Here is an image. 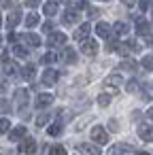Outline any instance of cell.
Returning a JSON list of instances; mask_svg holds the SVG:
<instances>
[{
	"mask_svg": "<svg viewBox=\"0 0 153 155\" xmlns=\"http://www.w3.org/2000/svg\"><path fill=\"white\" fill-rule=\"evenodd\" d=\"M104 2H106V0H104Z\"/></svg>",
	"mask_w": 153,
	"mask_h": 155,
	"instance_id": "obj_51",
	"label": "cell"
},
{
	"mask_svg": "<svg viewBox=\"0 0 153 155\" xmlns=\"http://www.w3.org/2000/svg\"><path fill=\"white\" fill-rule=\"evenodd\" d=\"M96 34H98L100 38H108V36H111V26H108L106 21H98V26H96Z\"/></svg>",
	"mask_w": 153,
	"mask_h": 155,
	"instance_id": "obj_10",
	"label": "cell"
},
{
	"mask_svg": "<svg viewBox=\"0 0 153 155\" xmlns=\"http://www.w3.org/2000/svg\"><path fill=\"white\" fill-rule=\"evenodd\" d=\"M151 5H153V0H140V2H138L140 11H149V9H151Z\"/></svg>",
	"mask_w": 153,
	"mask_h": 155,
	"instance_id": "obj_34",
	"label": "cell"
},
{
	"mask_svg": "<svg viewBox=\"0 0 153 155\" xmlns=\"http://www.w3.org/2000/svg\"><path fill=\"white\" fill-rule=\"evenodd\" d=\"M51 102H53V96H51V94H41V96L36 98V106H38V108H47Z\"/></svg>",
	"mask_w": 153,
	"mask_h": 155,
	"instance_id": "obj_14",
	"label": "cell"
},
{
	"mask_svg": "<svg viewBox=\"0 0 153 155\" xmlns=\"http://www.w3.org/2000/svg\"><path fill=\"white\" fill-rule=\"evenodd\" d=\"M77 149H79V153H83V155H100V147L89 144V142H81Z\"/></svg>",
	"mask_w": 153,
	"mask_h": 155,
	"instance_id": "obj_7",
	"label": "cell"
},
{
	"mask_svg": "<svg viewBox=\"0 0 153 155\" xmlns=\"http://www.w3.org/2000/svg\"><path fill=\"white\" fill-rule=\"evenodd\" d=\"M15 102H17V106H24L28 102V91L26 89H17L15 91Z\"/></svg>",
	"mask_w": 153,
	"mask_h": 155,
	"instance_id": "obj_18",
	"label": "cell"
},
{
	"mask_svg": "<svg viewBox=\"0 0 153 155\" xmlns=\"http://www.w3.org/2000/svg\"><path fill=\"white\" fill-rule=\"evenodd\" d=\"M149 45H151V47H153V36H149Z\"/></svg>",
	"mask_w": 153,
	"mask_h": 155,
	"instance_id": "obj_47",
	"label": "cell"
},
{
	"mask_svg": "<svg viewBox=\"0 0 153 155\" xmlns=\"http://www.w3.org/2000/svg\"><path fill=\"white\" fill-rule=\"evenodd\" d=\"M43 13H45L47 17H53V15L58 13V0H47L45 7H43Z\"/></svg>",
	"mask_w": 153,
	"mask_h": 155,
	"instance_id": "obj_11",
	"label": "cell"
},
{
	"mask_svg": "<svg viewBox=\"0 0 153 155\" xmlns=\"http://www.w3.org/2000/svg\"><path fill=\"white\" fill-rule=\"evenodd\" d=\"M70 2V7L75 9V11H79V9H85L87 7V0H68Z\"/></svg>",
	"mask_w": 153,
	"mask_h": 155,
	"instance_id": "obj_25",
	"label": "cell"
},
{
	"mask_svg": "<svg viewBox=\"0 0 153 155\" xmlns=\"http://www.w3.org/2000/svg\"><path fill=\"white\" fill-rule=\"evenodd\" d=\"M47 45L49 47H62V45H66V34L64 32H51L49 38H47Z\"/></svg>",
	"mask_w": 153,
	"mask_h": 155,
	"instance_id": "obj_2",
	"label": "cell"
},
{
	"mask_svg": "<svg viewBox=\"0 0 153 155\" xmlns=\"http://www.w3.org/2000/svg\"><path fill=\"white\" fill-rule=\"evenodd\" d=\"M11 7V0H0V9H9Z\"/></svg>",
	"mask_w": 153,
	"mask_h": 155,
	"instance_id": "obj_41",
	"label": "cell"
},
{
	"mask_svg": "<svg viewBox=\"0 0 153 155\" xmlns=\"http://www.w3.org/2000/svg\"><path fill=\"white\" fill-rule=\"evenodd\" d=\"M58 77H60V72L58 70H51V68H47L45 72H43V85H55V81H58Z\"/></svg>",
	"mask_w": 153,
	"mask_h": 155,
	"instance_id": "obj_6",
	"label": "cell"
},
{
	"mask_svg": "<svg viewBox=\"0 0 153 155\" xmlns=\"http://www.w3.org/2000/svg\"><path fill=\"white\" fill-rule=\"evenodd\" d=\"M113 30H115V34H128V24H123V21H115Z\"/></svg>",
	"mask_w": 153,
	"mask_h": 155,
	"instance_id": "obj_20",
	"label": "cell"
},
{
	"mask_svg": "<svg viewBox=\"0 0 153 155\" xmlns=\"http://www.w3.org/2000/svg\"><path fill=\"white\" fill-rule=\"evenodd\" d=\"M24 41H26L30 47H38V45H41V36H38V34H34V32L24 34Z\"/></svg>",
	"mask_w": 153,
	"mask_h": 155,
	"instance_id": "obj_17",
	"label": "cell"
},
{
	"mask_svg": "<svg viewBox=\"0 0 153 155\" xmlns=\"http://www.w3.org/2000/svg\"><path fill=\"white\" fill-rule=\"evenodd\" d=\"M91 140L98 142V144H106V142H108L106 130H104L102 125H94V127H91Z\"/></svg>",
	"mask_w": 153,
	"mask_h": 155,
	"instance_id": "obj_1",
	"label": "cell"
},
{
	"mask_svg": "<svg viewBox=\"0 0 153 155\" xmlns=\"http://www.w3.org/2000/svg\"><path fill=\"white\" fill-rule=\"evenodd\" d=\"M2 70H5V74H15L17 72V66H15V62H5V66H2Z\"/></svg>",
	"mask_w": 153,
	"mask_h": 155,
	"instance_id": "obj_22",
	"label": "cell"
},
{
	"mask_svg": "<svg viewBox=\"0 0 153 155\" xmlns=\"http://www.w3.org/2000/svg\"><path fill=\"white\" fill-rule=\"evenodd\" d=\"M62 60H64L66 64H75V62H77V51L70 49V47H66L64 53H62Z\"/></svg>",
	"mask_w": 153,
	"mask_h": 155,
	"instance_id": "obj_16",
	"label": "cell"
},
{
	"mask_svg": "<svg viewBox=\"0 0 153 155\" xmlns=\"http://www.w3.org/2000/svg\"><path fill=\"white\" fill-rule=\"evenodd\" d=\"M136 66H138V64H136L134 60H123V62H121V68H125V70H132V72L136 70Z\"/></svg>",
	"mask_w": 153,
	"mask_h": 155,
	"instance_id": "obj_31",
	"label": "cell"
},
{
	"mask_svg": "<svg viewBox=\"0 0 153 155\" xmlns=\"http://www.w3.org/2000/svg\"><path fill=\"white\" fill-rule=\"evenodd\" d=\"M140 64H142V68H145V70H153V55H145Z\"/></svg>",
	"mask_w": 153,
	"mask_h": 155,
	"instance_id": "obj_29",
	"label": "cell"
},
{
	"mask_svg": "<svg viewBox=\"0 0 153 155\" xmlns=\"http://www.w3.org/2000/svg\"><path fill=\"white\" fill-rule=\"evenodd\" d=\"M98 104H100V106H108V104H111V96H108V94H100V96H98Z\"/></svg>",
	"mask_w": 153,
	"mask_h": 155,
	"instance_id": "obj_33",
	"label": "cell"
},
{
	"mask_svg": "<svg viewBox=\"0 0 153 155\" xmlns=\"http://www.w3.org/2000/svg\"><path fill=\"white\" fill-rule=\"evenodd\" d=\"M43 32L51 34V32H53V24H51V21H45V24H43Z\"/></svg>",
	"mask_w": 153,
	"mask_h": 155,
	"instance_id": "obj_37",
	"label": "cell"
},
{
	"mask_svg": "<svg viewBox=\"0 0 153 155\" xmlns=\"http://www.w3.org/2000/svg\"><path fill=\"white\" fill-rule=\"evenodd\" d=\"M9 138H11V140H24V138H26V127H24V125L13 127L11 134H9Z\"/></svg>",
	"mask_w": 153,
	"mask_h": 155,
	"instance_id": "obj_15",
	"label": "cell"
},
{
	"mask_svg": "<svg viewBox=\"0 0 153 155\" xmlns=\"http://www.w3.org/2000/svg\"><path fill=\"white\" fill-rule=\"evenodd\" d=\"M55 60H58V55H55L53 51H47V53L43 55V64H47V66H49V64H53Z\"/></svg>",
	"mask_w": 153,
	"mask_h": 155,
	"instance_id": "obj_27",
	"label": "cell"
},
{
	"mask_svg": "<svg viewBox=\"0 0 153 155\" xmlns=\"http://www.w3.org/2000/svg\"><path fill=\"white\" fill-rule=\"evenodd\" d=\"M13 53H15L17 58H28V49H26L24 45H13Z\"/></svg>",
	"mask_w": 153,
	"mask_h": 155,
	"instance_id": "obj_21",
	"label": "cell"
},
{
	"mask_svg": "<svg viewBox=\"0 0 153 155\" xmlns=\"http://www.w3.org/2000/svg\"><path fill=\"white\" fill-rule=\"evenodd\" d=\"M7 38H9V43H15V41H17V36H15V34H13V32H11V34H9V36H7Z\"/></svg>",
	"mask_w": 153,
	"mask_h": 155,
	"instance_id": "obj_44",
	"label": "cell"
},
{
	"mask_svg": "<svg viewBox=\"0 0 153 155\" xmlns=\"http://www.w3.org/2000/svg\"><path fill=\"white\" fill-rule=\"evenodd\" d=\"M0 43H2V36H0Z\"/></svg>",
	"mask_w": 153,
	"mask_h": 155,
	"instance_id": "obj_50",
	"label": "cell"
},
{
	"mask_svg": "<svg viewBox=\"0 0 153 155\" xmlns=\"http://www.w3.org/2000/svg\"><path fill=\"white\" fill-rule=\"evenodd\" d=\"M138 155H149V153H138Z\"/></svg>",
	"mask_w": 153,
	"mask_h": 155,
	"instance_id": "obj_48",
	"label": "cell"
},
{
	"mask_svg": "<svg viewBox=\"0 0 153 155\" xmlns=\"http://www.w3.org/2000/svg\"><path fill=\"white\" fill-rule=\"evenodd\" d=\"M79 19H81V13L75 11V9H68V11H64V15H62V21H64L66 26H72V24H77Z\"/></svg>",
	"mask_w": 153,
	"mask_h": 155,
	"instance_id": "obj_4",
	"label": "cell"
},
{
	"mask_svg": "<svg viewBox=\"0 0 153 155\" xmlns=\"http://www.w3.org/2000/svg\"><path fill=\"white\" fill-rule=\"evenodd\" d=\"M19 21H22V11H17V9H15V11H11V13H9V17H7V26H9V28H15Z\"/></svg>",
	"mask_w": 153,
	"mask_h": 155,
	"instance_id": "obj_12",
	"label": "cell"
},
{
	"mask_svg": "<svg viewBox=\"0 0 153 155\" xmlns=\"http://www.w3.org/2000/svg\"><path fill=\"white\" fill-rule=\"evenodd\" d=\"M49 155H68V151H66L62 144H53V147L49 149Z\"/></svg>",
	"mask_w": 153,
	"mask_h": 155,
	"instance_id": "obj_23",
	"label": "cell"
},
{
	"mask_svg": "<svg viewBox=\"0 0 153 155\" xmlns=\"http://www.w3.org/2000/svg\"><path fill=\"white\" fill-rule=\"evenodd\" d=\"M34 72H36V68H34L32 64H28V66H24V68H22V77H24V79H28V81L34 77Z\"/></svg>",
	"mask_w": 153,
	"mask_h": 155,
	"instance_id": "obj_19",
	"label": "cell"
},
{
	"mask_svg": "<svg viewBox=\"0 0 153 155\" xmlns=\"http://www.w3.org/2000/svg\"><path fill=\"white\" fill-rule=\"evenodd\" d=\"M36 24H38V15H36V13H30V15L26 17V26H28V28H34Z\"/></svg>",
	"mask_w": 153,
	"mask_h": 155,
	"instance_id": "obj_26",
	"label": "cell"
},
{
	"mask_svg": "<svg viewBox=\"0 0 153 155\" xmlns=\"http://www.w3.org/2000/svg\"><path fill=\"white\" fill-rule=\"evenodd\" d=\"M24 2H26V7L34 9V7H38V5H41V0H24Z\"/></svg>",
	"mask_w": 153,
	"mask_h": 155,
	"instance_id": "obj_38",
	"label": "cell"
},
{
	"mask_svg": "<svg viewBox=\"0 0 153 155\" xmlns=\"http://www.w3.org/2000/svg\"><path fill=\"white\" fill-rule=\"evenodd\" d=\"M11 108V104L7 102V100H2V102H0V110H9Z\"/></svg>",
	"mask_w": 153,
	"mask_h": 155,
	"instance_id": "obj_40",
	"label": "cell"
},
{
	"mask_svg": "<svg viewBox=\"0 0 153 155\" xmlns=\"http://www.w3.org/2000/svg\"><path fill=\"white\" fill-rule=\"evenodd\" d=\"M81 51H83L85 55H96V53H98V43H96V41H83Z\"/></svg>",
	"mask_w": 153,
	"mask_h": 155,
	"instance_id": "obj_9",
	"label": "cell"
},
{
	"mask_svg": "<svg viewBox=\"0 0 153 155\" xmlns=\"http://www.w3.org/2000/svg\"><path fill=\"white\" fill-rule=\"evenodd\" d=\"M47 134H49V136H60V134H62V125H60V123L49 125V127H47Z\"/></svg>",
	"mask_w": 153,
	"mask_h": 155,
	"instance_id": "obj_24",
	"label": "cell"
},
{
	"mask_svg": "<svg viewBox=\"0 0 153 155\" xmlns=\"http://www.w3.org/2000/svg\"><path fill=\"white\" fill-rule=\"evenodd\" d=\"M89 30H91V26H89V24H81V26L75 30V41H87Z\"/></svg>",
	"mask_w": 153,
	"mask_h": 155,
	"instance_id": "obj_8",
	"label": "cell"
},
{
	"mask_svg": "<svg viewBox=\"0 0 153 155\" xmlns=\"http://www.w3.org/2000/svg\"><path fill=\"white\" fill-rule=\"evenodd\" d=\"M7 60H9V53H7L2 47H0V62H7Z\"/></svg>",
	"mask_w": 153,
	"mask_h": 155,
	"instance_id": "obj_39",
	"label": "cell"
},
{
	"mask_svg": "<svg viewBox=\"0 0 153 155\" xmlns=\"http://www.w3.org/2000/svg\"><path fill=\"white\" fill-rule=\"evenodd\" d=\"M138 136H140L142 140L151 142V140H153V125H149V123H140V125H138Z\"/></svg>",
	"mask_w": 153,
	"mask_h": 155,
	"instance_id": "obj_5",
	"label": "cell"
},
{
	"mask_svg": "<svg viewBox=\"0 0 153 155\" xmlns=\"http://www.w3.org/2000/svg\"><path fill=\"white\" fill-rule=\"evenodd\" d=\"M149 119L153 121V108H149Z\"/></svg>",
	"mask_w": 153,
	"mask_h": 155,
	"instance_id": "obj_46",
	"label": "cell"
},
{
	"mask_svg": "<svg viewBox=\"0 0 153 155\" xmlns=\"http://www.w3.org/2000/svg\"><path fill=\"white\" fill-rule=\"evenodd\" d=\"M9 130H11V121L7 117H2V119H0V134H7Z\"/></svg>",
	"mask_w": 153,
	"mask_h": 155,
	"instance_id": "obj_30",
	"label": "cell"
},
{
	"mask_svg": "<svg viewBox=\"0 0 153 155\" xmlns=\"http://www.w3.org/2000/svg\"><path fill=\"white\" fill-rule=\"evenodd\" d=\"M47 123H49V113H41V115L36 117V125L43 127V125H47Z\"/></svg>",
	"mask_w": 153,
	"mask_h": 155,
	"instance_id": "obj_28",
	"label": "cell"
},
{
	"mask_svg": "<svg viewBox=\"0 0 153 155\" xmlns=\"http://www.w3.org/2000/svg\"><path fill=\"white\" fill-rule=\"evenodd\" d=\"M87 15H89L91 19H96V17L100 15V9H94V7H91V9H87Z\"/></svg>",
	"mask_w": 153,
	"mask_h": 155,
	"instance_id": "obj_36",
	"label": "cell"
},
{
	"mask_svg": "<svg viewBox=\"0 0 153 155\" xmlns=\"http://www.w3.org/2000/svg\"><path fill=\"white\" fill-rule=\"evenodd\" d=\"M108 127H111V130H113V132H115V130H117V127H119V125H117V121H115V119H111V123H108Z\"/></svg>",
	"mask_w": 153,
	"mask_h": 155,
	"instance_id": "obj_43",
	"label": "cell"
},
{
	"mask_svg": "<svg viewBox=\"0 0 153 155\" xmlns=\"http://www.w3.org/2000/svg\"><path fill=\"white\" fill-rule=\"evenodd\" d=\"M125 89L132 94V91H138V83L136 81H128V85H125Z\"/></svg>",
	"mask_w": 153,
	"mask_h": 155,
	"instance_id": "obj_35",
	"label": "cell"
},
{
	"mask_svg": "<svg viewBox=\"0 0 153 155\" xmlns=\"http://www.w3.org/2000/svg\"><path fill=\"white\" fill-rule=\"evenodd\" d=\"M0 24H2V17H0Z\"/></svg>",
	"mask_w": 153,
	"mask_h": 155,
	"instance_id": "obj_49",
	"label": "cell"
},
{
	"mask_svg": "<svg viewBox=\"0 0 153 155\" xmlns=\"http://www.w3.org/2000/svg\"><path fill=\"white\" fill-rule=\"evenodd\" d=\"M19 151H22L24 155H32V153H36V140L26 136V138L22 140V144H19Z\"/></svg>",
	"mask_w": 153,
	"mask_h": 155,
	"instance_id": "obj_3",
	"label": "cell"
},
{
	"mask_svg": "<svg viewBox=\"0 0 153 155\" xmlns=\"http://www.w3.org/2000/svg\"><path fill=\"white\" fill-rule=\"evenodd\" d=\"M121 2H123V5H125V7H130V9H132V7H134V5H136V0H121Z\"/></svg>",
	"mask_w": 153,
	"mask_h": 155,
	"instance_id": "obj_42",
	"label": "cell"
},
{
	"mask_svg": "<svg viewBox=\"0 0 153 155\" xmlns=\"http://www.w3.org/2000/svg\"><path fill=\"white\" fill-rule=\"evenodd\" d=\"M5 89H7V85H5V81H2V79H0V91H5Z\"/></svg>",
	"mask_w": 153,
	"mask_h": 155,
	"instance_id": "obj_45",
	"label": "cell"
},
{
	"mask_svg": "<svg viewBox=\"0 0 153 155\" xmlns=\"http://www.w3.org/2000/svg\"><path fill=\"white\" fill-rule=\"evenodd\" d=\"M121 81H123V79H121V74H111V77L106 79V85H115V87H117Z\"/></svg>",
	"mask_w": 153,
	"mask_h": 155,
	"instance_id": "obj_32",
	"label": "cell"
},
{
	"mask_svg": "<svg viewBox=\"0 0 153 155\" xmlns=\"http://www.w3.org/2000/svg\"><path fill=\"white\" fill-rule=\"evenodd\" d=\"M136 32L142 34V36H149V21L142 19V17H138L136 19Z\"/></svg>",
	"mask_w": 153,
	"mask_h": 155,
	"instance_id": "obj_13",
	"label": "cell"
}]
</instances>
